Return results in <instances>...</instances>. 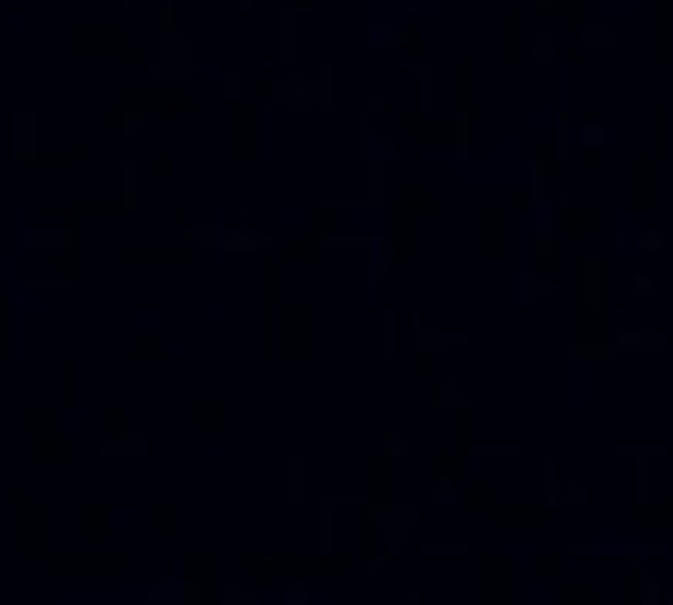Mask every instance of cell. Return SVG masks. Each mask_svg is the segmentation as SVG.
I'll return each instance as SVG.
<instances>
[{"label": "cell", "mask_w": 673, "mask_h": 605, "mask_svg": "<svg viewBox=\"0 0 673 605\" xmlns=\"http://www.w3.org/2000/svg\"><path fill=\"white\" fill-rule=\"evenodd\" d=\"M136 457H149V433H99V464H136Z\"/></svg>", "instance_id": "obj_9"}, {"label": "cell", "mask_w": 673, "mask_h": 605, "mask_svg": "<svg viewBox=\"0 0 673 605\" xmlns=\"http://www.w3.org/2000/svg\"><path fill=\"white\" fill-rule=\"evenodd\" d=\"M105 118H112V136L136 142V136H143V118H149V112H136L130 99H112V112H105Z\"/></svg>", "instance_id": "obj_12"}, {"label": "cell", "mask_w": 673, "mask_h": 605, "mask_svg": "<svg viewBox=\"0 0 673 605\" xmlns=\"http://www.w3.org/2000/svg\"><path fill=\"white\" fill-rule=\"evenodd\" d=\"M13 513H19V550L31 562H44L50 556V507L31 501V494H13Z\"/></svg>", "instance_id": "obj_2"}, {"label": "cell", "mask_w": 673, "mask_h": 605, "mask_svg": "<svg viewBox=\"0 0 673 605\" xmlns=\"http://www.w3.org/2000/svg\"><path fill=\"white\" fill-rule=\"evenodd\" d=\"M7 155H13V167H44V118H38V105H13L7 112Z\"/></svg>", "instance_id": "obj_1"}, {"label": "cell", "mask_w": 673, "mask_h": 605, "mask_svg": "<svg viewBox=\"0 0 673 605\" xmlns=\"http://www.w3.org/2000/svg\"><path fill=\"white\" fill-rule=\"evenodd\" d=\"M105 525H112L105 519V501H87L81 507V538H105Z\"/></svg>", "instance_id": "obj_13"}, {"label": "cell", "mask_w": 673, "mask_h": 605, "mask_svg": "<svg viewBox=\"0 0 673 605\" xmlns=\"http://www.w3.org/2000/svg\"><path fill=\"white\" fill-rule=\"evenodd\" d=\"M31 451H38V464H62L68 457V439L56 433V414L44 402H31Z\"/></svg>", "instance_id": "obj_8"}, {"label": "cell", "mask_w": 673, "mask_h": 605, "mask_svg": "<svg viewBox=\"0 0 673 605\" xmlns=\"http://www.w3.org/2000/svg\"><path fill=\"white\" fill-rule=\"evenodd\" d=\"M68 50H81V56H124L136 62L130 38H124V25H81V31H68Z\"/></svg>", "instance_id": "obj_5"}, {"label": "cell", "mask_w": 673, "mask_h": 605, "mask_svg": "<svg viewBox=\"0 0 673 605\" xmlns=\"http://www.w3.org/2000/svg\"><path fill=\"white\" fill-rule=\"evenodd\" d=\"M235 155H254V118L235 124Z\"/></svg>", "instance_id": "obj_15"}, {"label": "cell", "mask_w": 673, "mask_h": 605, "mask_svg": "<svg viewBox=\"0 0 673 605\" xmlns=\"http://www.w3.org/2000/svg\"><path fill=\"white\" fill-rule=\"evenodd\" d=\"M124 426H130V420H124V408H118V402H105V433H124Z\"/></svg>", "instance_id": "obj_17"}, {"label": "cell", "mask_w": 673, "mask_h": 605, "mask_svg": "<svg viewBox=\"0 0 673 605\" xmlns=\"http://www.w3.org/2000/svg\"><path fill=\"white\" fill-rule=\"evenodd\" d=\"M192 50H186V38H180V31H173V38H161V50L149 56V75L155 81H192Z\"/></svg>", "instance_id": "obj_7"}, {"label": "cell", "mask_w": 673, "mask_h": 605, "mask_svg": "<svg viewBox=\"0 0 673 605\" xmlns=\"http://www.w3.org/2000/svg\"><path fill=\"white\" fill-rule=\"evenodd\" d=\"M186 241H198V247H260V235H247V229H217V223H198Z\"/></svg>", "instance_id": "obj_10"}, {"label": "cell", "mask_w": 673, "mask_h": 605, "mask_svg": "<svg viewBox=\"0 0 673 605\" xmlns=\"http://www.w3.org/2000/svg\"><path fill=\"white\" fill-rule=\"evenodd\" d=\"M7 346H13V315H7V297H0V359H7Z\"/></svg>", "instance_id": "obj_16"}, {"label": "cell", "mask_w": 673, "mask_h": 605, "mask_svg": "<svg viewBox=\"0 0 673 605\" xmlns=\"http://www.w3.org/2000/svg\"><path fill=\"white\" fill-rule=\"evenodd\" d=\"M19 247H31V254H81V229H75V217H62V223H25L19 229Z\"/></svg>", "instance_id": "obj_4"}, {"label": "cell", "mask_w": 673, "mask_h": 605, "mask_svg": "<svg viewBox=\"0 0 673 605\" xmlns=\"http://www.w3.org/2000/svg\"><path fill=\"white\" fill-rule=\"evenodd\" d=\"M62 408H81V365H62Z\"/></svg>", "instance_id": "obj_14"}, {"label": "cell", "mask_w": 673, "mask_h": 605, "mask_svg": "<svg viewBox=\"0 0 673 605\" xmlns=\"http://www.w3.org/2000/svg\"><path fill=\"white\" fill-rule=\"evenodd\" d=\"M75 284H81V278H75V254H56L50 272H25L19 291H31V297H68Z\"/></svg>", "instance_id": "obj_6"}, {"label": "cell", "mask_w": 673, "mask_h": 605, "mask_svg": "<svg viewBox=\"0 0 673 605\" xmlns=\"http://www.w3.org/2000/svg\"><path fill=\"white\" fill-rule=\"evenodd\" d=\"M143 599H149V605H198L204 587H198V581H155Z\"/></svg>", "instance_id": "obj_11"}, {"label": "cell", "mask_w": 673, "mask_h": 605, "mask_svg": "<svg viewBox=\"0 0 673 605\" xmlns=\"http://www.w3.org/2000/svg\"><path fill=\"white\" fill-rule=\"evenodd\" d=\"M44 562H50L56 581H68V575H118V568H124L118 550H50Z\"/></svg>", "instance_id": "obj_3"}, {"label": "cell", "mask_w": 673, "mask_h": 605, "mask_svg": "<svg viewBox=\"0 0 673 605\" xmlns=\"http://www.w3.org/2000/svg\"><path fill=\"white\" fill-rule=\"evenodd\" d=\"M118 7H124V13H130V0H118Z\"/></svg>", "instance_id": "obj_18"}]
</instances>
